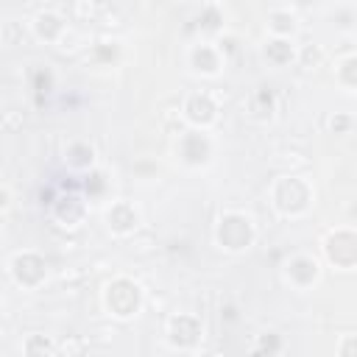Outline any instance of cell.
<instances>
[{
    "mask_svg": "<svg viewBox=\"0 0 357 357\" xmlns=\"http://www.w3.org/2000/svg\"><path fill=\"white\" fill-rule=\"evenodd\" d=\"M265 59L271 64H276V67H284V64H290L296 59V50H293V45H290L287 36H276V39H271L265 45Z\"/></svg>",
    "mask_w": 357,
    "mask_h": 357,
    "instance_id": "14",
    "label": "cell"
},
{
    "mask_svg": "<svg viewBox=\"0 0 357 357\" xmlns=\"http://www.w3.org/2000/svg\"><path fill=\"white\" fill-rule=\"evenodd\" d=\"M33 33H36V39H42V42H56V39L64 33V20H61L59 14H53V11H42V14H36V20H33Z\"/></svg>",
    "mask_w": 357,
    "mask_h": 357,
    "instance_id": "12",
    "label": "cell"
},
{
    "mask_svg": "<svg viewBox=\"0 0 357 357\" xmlns=\"http://www.w3.org/2000/svg\"><path fill=\"white\" fill-rule=\"evenodd\" d=\"M271 198H273V206L276 212L287 215V218H298L310 209L312 204V190L304 178H296V176H284L279 178L273 187H271Z\"/></svg>",
    "mask_w": 357,
    "mask_h": 357,
    "instance_id": "1",
    "label": "cell"
},
{
    "mask_svg": "<svg viewBox=\"0 0 357 357\" xmlns=\"http://www.w3.org/2000/svg\"><path fill=\"white\" fill-rule=\"evenodd\" d=\"M170 343L178 349H190L201 337V321L195 315H176L170 318Z\"/></svg>",
    "mask_w": 357,
    "mask_h": 357,
    "instance_id": "8",
    "label": "cell"
},
{
    "mask_svg": "<svg viewBox=\"0 0 357 357\" xmlns=\"http://www.w3.org/2000/svg\"><path fill=\"white\" fill-rule=\"evenodd\" d=\"M178 156H181L187 165H204V162L212 156V142L206 139V134L187 131V134L178 139Z\"/></svg>",
    "mask_w": 357,
    "mask_h": 357,
    "instance_id": "7",
    "label": "cell"
},
{
    "mask_svg": "<svg viewBox=\"0 0 357 357\" xmlns=\"http://www.w3.org/2000/svg\"><path fill=\"white\" fill-rule=\"evenodd\" d=\"M321 59H324V53H321L318 45H307V47L301 50V64H304V67H318Z\"/></svg>",
    "mask_w": 357,
    "mask_h": 357,
    "instance_id": "20",
    "label": "cell"
},
{
    "mask_svg": "<svg viewBox=\"0 0 357 357\" xmlns=\"http://www.w3.org/2000/svg\"><path fill=\"white\" fill-rule=\"evenodd\" d=\"M53 215H56L64 226H75V223H81V218H84V201H81L78 195L59 198V201H53Z\"/></svg>",
    "mask_w": 357,
    "mask_h": 357,
    "instance_id": "13",
    "label": "cell"
},
{
    "mask_svg": "<svg viewBox=\"0 0 357 357\" xmlns=\"http://www.w3.org/2000/svg\"><path fill=\"white\" fill-rule=\"evenodd\" d=\"M47 265H45V259L39 257V254H33V251H22V254H17L14 259H11V273H14V279H17V284H22V287H36V284H42V279H45V271Z\"/></svg>",
    "mask_w": 357,
    "mask_h": 357,
    "instance_id": "5",
    "label": "cell"
},
{
    "mask_svg": "<svg viewBox=\"0 0 357 357\" xmlns=\"http://www.w3.org/2000/svg\"><path fill=\"white\" fill-rule=\"evenodd\" d=\"M343 354H354V340H351V335L346 337V343H343V349H340Z\"/></svg>",
    "mask_w": 357,
    "mask_h": 357,
    "instance_id": "27",
    "label": "cell"
},
{
    "mask_svg": "<svg viewBox=\"0 0 357 357\" xmlns=\"http://www.w3.org/2000/svg\"><path fill=\"white\" fill-rule=\"evenodd\" d=\"M25 351H28V354H33V351H53V346H50L47 340H39V343L28 340V343H25Z\"/></svg>",
    "mask_w": 357,
    "mask_h": 357,
    "instance_id": "25",
    "label": "cell"
},
{
    "mask_svg": "<svg viewBox=\"0 0 357 357\" xmlns=\"http://www.w3.org/2000/svg\"><path fill=\"white\" fill-rule=\"evenodd\" d=\"M254 234L257 231H254L251 218L248 215H240V212L223 215L220 223H218V231H215L218 245L226 248V251H243V248H248L254 243Z\"/></svg>",
    "mask_w": 357,
    "mask_h": 357,
    "instance_id": "2",
    "label": "cell"
},
{
    "mask_svg": "<svg viewBox=\"0 0 357 357\" xmlns=\"http://www.w3.org/2000/svg\"><path fill=\"white\" fill-rule=\"evenodd\" d=\"M184 117H187L192 126L206 128V126L215 123L218 106H215V100H212L206 92H195V95H190V98L184 100Z\"/></svg>",
    "mask_w": 357,
    "mask_h": 357,
    "instance_id": "6",
    "label": "cell"
},
{
    "mask_svg": "<svg viewBox=\"0 0 357 357\" xmlns=\"http://www.w3.org/2000/svg\"><path fill=\"white\" fill-rule=\"evenodd\" d=\"M106 220H109V229H112L114 234H131V231L137 229V223H139V215H137V209H134L131 204L117 201V204H112V209L106 212Z\"/></svg>",
    "mask_w": 357,
    "mask_h": 357,
    "instance_id": "10",
    "label": "cell"
},
{
    "mask_svg": "<svg viewBox=\"0 0 357 357\" xmlns=\"http://www.w3.org/2000/svg\"><path fill=\"white\" fill-rule=\"evenodd\" d=\"M190 64L195 73H204V75H215L220 70V50L209 47V45H195L190 50Z\"/></svg>",
    "mask_w": 357,
    "mask_h": 357,
    "instance_id": "11",
    "label": "cell"
},
{
    "mask_svg": "<svg viewBox=\"0 0 357 357\" xmlns=\"http://www.w3.org/2000/svg\"><path fill=\"white\" fill-rule=\"evenodd\" d=\"M268 25H271V31H273L276 36H290V33L296 31V17H293L290 11H273V14L268 17Z\"/></svg>",
    "mask_w": 357,
    "mask_h": 357,
    "instance_id": "16",
    "label": "cell"
},
{
    "mask_svg": "<svg viewBox=\"0 0 357 357\" xmlns=\"http://www.w3.org/2000/svg\"><path fill=\"white\" fill-rule=\"evenodd\" d=\"M11 206V192L6 187H0V212H6Z\"/></svg>",
    "mask_w": 357,
    "mask_h": 357,
    "instance_id": "26",
    "label": "cell"
},
{
    "mask_svg": "<svg viewBox=\"0 0 357 357\" xmlns=\"http://www.w3.org/2000/svg\"><path fill=\"white\" fill-rule=\"evenodd\" d=\"M273 112V92L271 89H257L251 95V114L254 117H268Z\"/></svg>",
    "mask_w": 357,
    "mask_h": 357,
    "instance_id": "17",
    "label": "cell"
},
{
    "mask_svg": "<svg viewBox=\"0 0 357 357\" xmlns=\"http://www.w3.org/2000/svg\"><path fill=\"white\" fill-rule=\"evenodd\" d=\"M329 126H332L335 134H346V131L351 128V117H349V114H335V117L329 120Z\"/></svg>",
    "mask_w": 357,
    "mask_h": 357,
    "instance_id": "22",
    "label": "cell"
},
{
    "mask_svg": "<svg viewBox=\"0 0 357 357\" xmlns=\"http://www.w3.org/2000/svg\"><path fill=\"white\" fill-rule=\"evenodd\" d=\"M335 75H337V81H340L346 89H354V84H357V59H354V56H346V59L340 61V67L335 70Z\"/></svg>",
    "mask_w": 357,
    "mask_h": 357,
    "instance_id": "18",
    "label": "cell"
},
{
    "mask_svg": "<svg viewBox=\"0 0 357 357\" xmlns=\"http://www.w3.org/2000/svg\"><path fill=\"white\" fill-rule=\"evenodd\" d=\"M220 22H223V17H220V11H218L215 6H206V8L201 11V17H198V25H201L204 31H218Z\"/></svg>",
    "mask_w": 357,
    "mask_h": 357,
    "instance_id": "19",
    "label": "cell"
},
{
    "mask_svg": "<svg viewBox=\"0 0 357 357\" xmlns=\"http://www.w3.org/2000/svg\"><path fill=\"white\" fill-rule=\"evenodd\" d=\"M84 187H86V192H92V195H98V192H103V187H106V181H103V176H100V173H92V176H86V181H84Z\"/></svg>",
    "mask_w": 357,
    "mask_h": 357,
    "instance_id": "23",
    "label": "cell"
},
{
    "mask_svg": "<svg viewBox=\"0 0 357 357\" xmlns=\"http://www.w3.org/2000/svg\"><path fill=\"white\" fill-rule=\"evenodd\" d=\"M33 86H36L39 95H42V92H50V86H53V75H50L47 70H39V73L33 75Z\"/></svg>",
    "mask_w": 357,
    "mask_h": 357,
    "instance_id": "21",
    "label": "cell"
},
{
    "mask_svg": "<svg viewBox=\"0 0 357 357\" xmlns=\"http://www.w3.org/2000/svg\"><path fill=\"white\" fill-rule=\"evenodd\" d=\"M92 156H95V151H92V145H86V142H73L70 148H67V165L70 167H75V170H84V167H92Z\"/></svg>",
    "mask_w": 357,
    "mask_h": 357,
    "instance_id": "15",
    "label": "cell"
},
{
    "mask_svg": "<svg viewBox=\"0 0 357 357\" xmlns=\"http://www.w3.org/2000/svg\"><path fill=\"white\" fill-rule=\"evenodd\" d=\"M296 3H298V6H310L312 0H296Z\"/></svg>",
    "mask_w": 357,
    "mask_h": 357,
    "instance_id": "28",
    "label": "cell"
},
{
    "mask_svg": "<svg viewBox=\"0 0 357 357\" xmlns=\"http://www.w3.org/2000/svg\"><path fill=\"white\" fill-rule=\"evenodd\" d=\"M282 349V343H279V337L276 335H265L262 337V343L257 346V351H279Z\"/></svg>",
    "mask_w": 357,
    "mask_h": 357,
    "instance_id": "24",
    "label": "cell"
},
{
    "mask_svg": "<svg viewBox=\"0 0 357 357\" xmlns=\"http://www.w3.org/2000/svg\"><path fill=\"white\" fill-rule=\"evenodd\" d=\"M329 262L340 271H351L354 262H357V237L351 229H335L329 231L326 237V245H324Z\"/></svg>",
    "mask_w": 357,
    "mask_h": 357,
    "instance_id": "4",
    "label": "cell"
},
{
    "mask_svg": "<svg viewBox=\"0 0 357 357\" xmlns=\"http://www.w3.org/2000/svg\"><path fill=\"white\" fill-rule=\"evenodd\" d=\"M142 304V290L137 282L120 276L114 282H109L106 287V307L112 310V315L117 318H131Z\"/></svg>",
    "mask_w": 357,
    "mask_h": 357,
    "instance_id": "3",
    "label": "cell"
},
{
    "mask_svg": "<svg viewBox=\"0 0 357 357\" xmlns=\"http://www.w3.org/2000/svg\"><path fill=\"white\" fill-rule=\"evenodd\" d=\"M284 276L296 287H310L318 279V262L312 257H307V254H298L284 265Z\"/></svg>",
    "mask_w": 357,
    "mask_h": 357,
    "instance_id": "9",
    "label": "cell"
}]
</instances>
